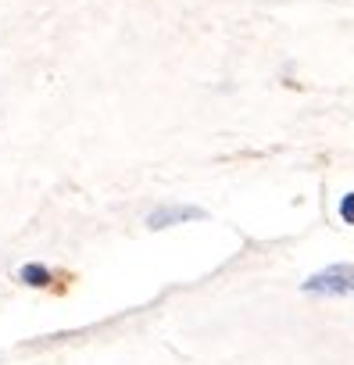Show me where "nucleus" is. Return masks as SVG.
<instances>
[{
	"instance_id": "1",
	"label": "nucleus",
	"mask_w": 354,
	"mask_h": 365,
	"mask_svg": "<svg viewBox=\"0 0 354 365\" xmlns=\"http://www.w3.org/2000/svg\"><path fill=\"white\" fill-rule=\"evenodd\" d=\"M304 294H326V297H340V294H354V265L340 262V265H329L315 276H308L301 283Z\"/></svg>"
},
{
	"instance_id": "2",
	"label": "nucleus",
	"mask_w": 354,
	"mask_h": 365,
	"mask_svg": "<svg viewBox=\"0 0 354 365\" xmlns=\"http://www.w3.org/2000/svg\"><path fill=\"white\" fill-rule=\"evenodd\" d=\"M194 219H204V212L194 205H165V208H154L147 215V226L165 230V226H179V222H194Z\"/></svg>"
},
{
	"instance_id": "3",
	"label": "nucleus",
	"mask_w": 354,
	"mask_h": 365,
	"mask_svg": "<svg viewBox=\"0 0 354 365\" xmlns=\"http://www.w3.org/2000/svg\"><path fill=\"white\" fill-rule=\"evenodd\" d=\"M19 283H26V287H51L54 272L47 265H40V262H29V265L19 269Z\"/></svg>"
},
{
	"instance_id": "4",
	"label": "nucleus",
	"mask_w": 354,
	"mask_h": 365,
	"mask_svg": "<svg viewBox=\"0 0 354 365\" xmlns=\"http://www.w3.org/2000/svg\"><path fill=\"white\" fill-rule=\"evenodd\" d=\"M340 219L354 226V194H347V197L340 201Z\"/></svg>"
}]
</instances>
